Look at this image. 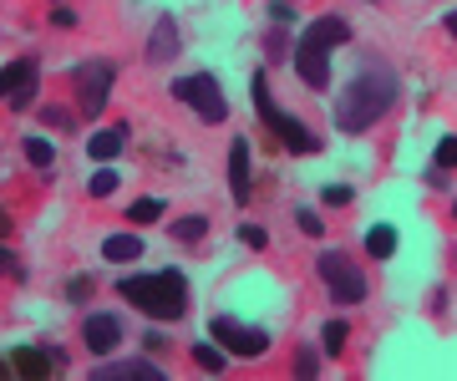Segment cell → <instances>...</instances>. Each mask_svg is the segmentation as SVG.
I'll list each match as a JSON object with an SVG mask.
<instances>
[{
  "instance_id": "4fadbf2b",
  "label": "cell",
  "mask_w": 457,
  "mask_h": 381,
  "mask_svg": "<svg viewBox=\"0 0 457 381\" xmlns=\"http://www.w3.org/2000/svg\"><path fill=\"white\" fill-rule=\"evenodd\" d=\"M11 366H16V377H31V381H41V377H51V351H36V346H16L11 351Z\"/></svg>"
},
{
  "instance_id": "9c48e42d",
  "label": "cell",
  "mask_w": 457,
  "mask_h": 381,
  "mask_svg": "<svg viewBox=\"0 0 457 381\" xmlns=\"http://www.w3.org/2000/svg\"><path fill=\"white\" fill-rule=\"evenodd\" d=\"M179 51H183L179 21H173V16H158V21H153V36H147V62H153V67H168Z\"/></svg>"
},
{
  "instance_id": "8fae6325",
  "label": "cell",
  "mask_w": 457,
  "mask_h": 381,
  "mask_svg": "<svg viewBox=\"0 0 457 381\" xmlns=\"http://www.w3.org/2000/svg\"><path fill=\"white\" fill-rule=\"evenodd\" d=\"M107 361V356H102ZM168 371L163 366H147V361H107V366H92V381H163Z\"/></svg>"
},
{
  "instance_id": "7c38bea8",
  "label": "cell",
  "mask_w": 457,
  "mask_h": 381,
  "mask_svg": "<svg viewBox=\"0 0 457 381\" xmlns=\"http://www.w3.org/2000/svg\"><path fill=\"white\" fill-rule=\"evenodd\" d=\"M228 188H234V203H249V143L245 137L228 143Z\"/></svg>"
},
{
  "instance_id": "3957f363",
  "label": "cell",
  "mask_w": 457,
  "mask_h": 381,
  "mask_svg": "<svg viewBox=\"0 0 457 381\" xmlns=\"http://www.w3.org/2000/svg\"><path fill=\"white\" fill-rule=\"evenodd\" d=\"M117 295L137 305L143 315L153 320H179L188 311V285H183V269H158V275H128V280H117Z\"/></svg>"
},
{
  "instance_id": "e0dca14e",
  "label": "cell",
  "mask_w": 457,
  "mask_h": 381,
  "mask_svg": "<svg viewBox=\"0 0 457 381\" xmlns=\"http://www.w3.org/2000/svg\"><path fill=\"white\" fill-rule=\"evenodd\" d=\"M366 249H371L376 260H392L396 254V229L392 224H371V229H366Z\"/></svg>"
},
{
  "instance_id": "5bb4252c",
  "label": "cell",
  "mask_w": 457,
  "mask_h": 381,
  "mask_svg": "<svg viewBox=\"0 0 457 381\" xmlns=\"http://www.w3.org/2000/svg\"><path fill=\"white\" fill-rule=\"evenodd\" d=\"M122 143H128V128H102V133H92V143H87V158H92V163H112L117 153H122Z\"/></svg>"
},
{
  "instance_id": "d6986e66",
  "label": "cell",
  "mask_w": 457,
  "mask_h": 381,
  "mask_svg": "<svg viewBox=\"0 0 457 381\" xmlns=\"http://www.w3.org/2000/svg\"><path fill=\"white\" fill-rule=\"evenodd\" d=\"M128 219H132V224H158V219H163V199H153V194H147V199L128 203Z\"/></svg>"
},
{
  "instance_id": "f546056e",
  "label": "cell",
  "mask_w": 457,
  "mask_h": 381,
  "mask_svg": "<svg viewBox=\"0 0 457 381\" xmlns=\"http://www.w3.org/2000/svg\"><path fill=\"white\" fill-rule=\"evenodd\" d=\"M0 275H16V280H26V265H21V260H16L5 244H0Z\"/></svg>"
},
{
  "instance_id": "cb8c5ba5",
  "label": "cell",
  "mask_w": 457,
  "mask_h": 381,
  "mask_svg": "<svg viewBox=\"0 0 457 381\" xmlns=\"http://www.w3.org/2000/svg\"><path fill=\"white\" fill-rule=\"evenodd\" d=\"M26 158H31L36 168H51L56 163V148H51L46 137H26Z\"/></svg>"
},
{
  "instance_id": "277c9868",
  "label": "cell",
  "mask_w": 457,
  "mask_h": 381,
  "mask_svg": "<svg viewBox=\"0 0 457 381\" xmlns=\"http://www.w3.org/2000/svg\"><path fill=\"white\" fill-rule=\"evenodd\" d=\"M249 92H254V112H260L264 133L279 137V143H285V153H315V148H320V143L311 137V128H305L300 117H290L285 107H275V97H270V77H264V71H254Z\"/></svg>"
},
{
  "instance_id": "9a60e30c",
  "label": "cell",
  "mask_w": 457,
  "mask_h": 381,
  "mask_svg": "<svg viewBox=\"0 0 457 381\" xmlns=\"http://www.w3.org/2000/svg\"><path fill=\"white\" fill-rule=\"evenodd\" d=\"M102 254H107L112 265H128V260H137V254H143V239H137V234H107Z\"/></svg>"
},
{
  "instance_id": "30bf717a",
  "label": "cell",
  "mask_w": 457,
  "mask_h": 381,
  "mask_svg": "<svg viewBox=\"0 0 457 381\" xmlns=\"http://www.w3.org/2000/svg\"><path fill=\"white\" fill-rule=\"evenodd\" d=\"M82 341H87V351H92V356H112L117 341H122V326H117V315H87Z\"/></svg>"
},
{
  "instance_id": "ffe728a7",
  "label": "cell",
  "mask_w": 457,
  "mask_h": 381,
  "mask_svg": "<svg viewBox=\"0 0 457 381\" xmlns=\"http://www.w3.org/2000/svg\"><path fill=\"white\" fill-rule=\"evenodd\" d=\"M194 361L198 366H204V371H209V377H219V371H224V351H219V346H209V341H198V346H194Z\"/></svg>"
},
{
  "instance_id": "f35d334b",
  "label": "cell",
  "mask_w": 457,
  "mask_h": 381,
  "mask_svg": "<svg viewBox=\"0 0 457 381\" xmlns=\"http://www.w3.org/2000/svg\"><path fill=\"white\" fill-rule=\"evenodd\" d=\"M453 219H457V203H453Z\"/></svg>"
},
{
  "instance_id": "e575fe53",
  "label": "cell",
  "mask_w": 457,
  "mask_h": 381,
  "mask_svg": "<svg viewBox=\"0 0 457 381\" xmlns=\"http://www.w3.org/2000/svg\"><path fill=\"white\" fill-rule=\"evenodd\" d=\"M270 16H275V21H295V11H290V0H275V5H270Z\"/></svg>"
},
{
  "instance_id": "44dd1931",
  "label": "cell",
  "mask_w": 457,
  "mask_h": 381,
  "mask_svg": "<svg viewBox=\"0 0 457 381\" xmlns=\"http://www.w3.org/2000/svg\"><path fill=\"white\" fill-rule=\"evenodd\" d=\"M87 194H92V199H112V194H117V173H112V168H97L92 183H87Z\"/></svg>"
},
{
  "instance_id": "ba28073f",
  "label": "cell",
  "mask_w": 457,
  "mask_h": 381,
  "mask_svg": "<svg viewBox=\"0 0 457 381\" xmlns=\"http://www.w3.org/2000/svg\"><path fill=\"white\" fill-rule=\"evenodd\" d=\"M209 335L228 351V356H264V351H270V331L245 326V320H228V315L209 320Z\"/></svg>"
},
{
  "instance_id": "4316f807",
  "label": "cell",
  "mask_w": 457,
  "mask_h": 381,
  "mask_svg": "<svg viewBox=\"0 0 457 381\" xmlns=\"http://www.w3.org/2000/svg\"><path fill=\"white\" fill-rule=\"evenodd\" d=\"M295 377H320V356H315L311 346L295 351Z\"/></svg>"
},
{
  "instance_id": "484cf974",
  "label": "cell",
  "mask_w": 457,
  "mask_h": 381,
  "mask_svg": "<svg viewBox=\"0 0 457 381\" xmlns=\"http://www.w3.org/2000/svg\"><path fill=\"white\" fill-rule=\"evenodd\" d=\"M295 229L311 234V239H326V224H320V214H311V209H295Z\"/></svg>"
},
{
  "instance_id": "d4e9b609",
  "label": "cell",
  "mask_w": 457,
  "mask_h": 381,
  "mask_svg": "<svg viewBox=\"0 0 457 381\" xmlns=\"http://www.w3.org/2000/svg\"><path fill=\"white\" fill-rule=\"evenodd\" d=\"M320 203H336V209H351V203H356V194H351V183H326V188H320Z\"/></svg>"
},
{
  "instance_id": "5b68a950",
  "label": "cell",
  "mask_w": 457,
  "mask_h": 381,
  "mask_svg": "<svg viewBox=\"0 0 457 381\" xmlns=\"http://www.w3.org/2000/svg\"><path fill=\"white\" fill-rule=\"evenodd\" d=\"M315 269H320V285H326V295L336 300V305H361V300L371 295L366 269H361L345 249H326V254L315 260Z\"/></svg>"
},
{
  "instance_id": "4dcf8cb0",
  "label": "cell",
  "mask_w": 457,
  "mask_h": 381,
  "mask_svg": "<svg viewBox=\"0 0 457 381\" xmlns=\"http://www.w3.org/2000/svg\"><path fill=\"white\" fill-rule=\"evenodd\" d=\"M5 102H11V107H16V112H26V107H31V102H36V82L16 87V92H11V97H5Z\"/></svg>"
},
{
  "instance_id": "7402d4cb",
  "label": "cell",
  "mask_w": 457,
  "mask_h": 381,
  "mask_svg": "<svg viewBox=\"0 0 457 381\" xmlns=\"http://www.w3.org/2000/svg\"><path fill=\"white\" fill-rule=\"evenodd\" d=\"M345 341H351V326L345 320H326V356H341Z\"/></svg>"
},
{
  "instance_id": "8992f818",
  "label": "cell",
  "mask_w": 457,
  "mask_h": 381,
  "mask_svg": "<svg viewBox=\"0 0 457 381\" xmlns=\"http://www.w3.org/2000/svg\"><path fill=\"white\" fill-rule=\"evenodd\" d=\"M168 92H173V97H179L183 107H194V112L204 117V122H209V128H219V122L228 117L224 87H219V77H213V71H194V77H179V82L168 87Z\"/></svg>"
},
{
  "instance_id": "74e56055",
  "label": "cell",
  "mask_w": 457,
  "mask_h": 381,
  "mask_svg": "<svg viewBox=\"0 0 457 381\" xmlns=\"http://www.w3.org/2000/svg\"><path fill=\"white\" fill-rule=\"evenodd\" d=\"M5 234H11V219H5V214H0V239H5Z\"/></svg>"
},
{
  "instance_id": "ac0fdd59",
  "label": "cell",
  "mask_w": 457,
  "mask_h": 381,
  "mask_svg": "<svg viewBox=\"0 0 457 381\" xmlns=\"http://www.w3.org/2000/svg\"><path fill=\"white\" fill-rule=\"evenodd\" d=\"M204 234H209V219H204V214H188V219L173 224V239H179V244H198Z\"/></svg>"
},
{
  "instance_id": "836d02e7",
  "label": "cell",
  "mask_w": 457,
  "mask_h": 381,
  "mask_svg": "<svg viewBox=\"0 0 457 381\" xmlns=\"http://www.w3.org/2000/svg\"><path fill=\"white\" fill-rule=\"evenodd\" d=\"M51 26H66V31H71V26H77V16H71L66 5H56V11H51Z\"/></svg>"
},
{
  "instance_id": "52a82bcc",
  "label": "cell",
  "mask_w": 457,
  "mask_h": 381,
  "mask_svg": "<svg viewBox=\"0 0 457 381\" xmlns=\"http://www.w3.org/2000/svg\"><path fill=\"white\" fill-rule=\"evenodd\" d=\"M71 82H77V107H82V117H102L107 112V97H112L117 67L107 56H92V62H82V67L71 71Z\"/></svg>"
},
{
  "instance_id": "d6a6232c",
  "label": "cell",
  "mask_w": 457,
  "mask_h": 381,
  "mask_svg": "<svg viewBox=\"0 0 457 381\" xmlns=\"http://www.w3.org/2000/svg\"><path fill=\"white\" fill-rule=\"evenodd\" d=\"M41 117H46L51 128H71V112H62V107H46Z\"/></svg>"
},
{
  "instance_id": "83f0119b",
  "label": "cell",
  "mask_w": 457,
  "mask_h": 381,
  "mask_svg": "<svg viewBox=\"0 0 457 381\" xmlns=\"http://www.w3.org/2000/svg\"><path fill=\"white\" fill-rule=\"evenodd\" d=\"M264 56H270V62H285V56H290V36L270 31V36H264Z\"/></svg>"
},
{
  "instance_id": "6da1fadb",
  "label": "cell",
  "mask_w": 457,
  "mask_h": 381,
  "mask_svg": "<svg viewBox=\"0 0 457 381\" xmlns=\"http://www.w3.org/2000/svg\"><path fill=\"white\" fill-rule=\"evenodd\" d=\"M396 102V71L371 62V67H361V77H351V87L341 92L336 102V128L341 133H366L371 122H381V112Z\"/></svg>"
},
{
  "instance_id": "2e32d148",
  "label": "cell",
  "mask_w": 457,
  "mask_h": 381,
  "mask_svg": "<svg viewBox=\"0 0 457 381\" xmlns=\"http://www.w3.org/2000/svg\"><path fill=\"white\" fill-rule=\"evenodd\" d=\"M41 71H36V62L26 56V62H11V67H0V97H11L16 87H26V82H36Z\"/></svg>"
},
{
  "instance_id": "603a6c76",
  "label": "cell",
  "mask_w": 457,
  "mask_h": 381,
  "mask_svg": "<svg viewBox=\"0 0 457 381\" xmlns=\"http://www.w3.org/2000/svg\"><path fill=\"white\" fill-rule=\"evenodd\" d=\"M92 290H97V280H92V275H71V280H66V300H71V305H87V300H92Z\"/></svg>"
},
{
  "instance_id": "8d00e7d4",
  "label": "cell",
  "mask_w": 457,
  "mask_h": 381,
  "mask_svg": "<svg viewBox=\"0 0 457 381\" xmlns=\"http://www.w3.org/2000/svg\"><path fill=\"white\" fill-rule=\"evenodd\" d=\"M442 26H447V36H457V11H453L447 21H442Z\"/></svg>"
},
{
  "instance_id": "1f68e13d",
  "label": "cell",
  "mask_w": 457,
  "mask_h": 381,
  "mask_svg": "<svg viewBox=\"0 0 457 381\" xmlns=\"http://www.w3.org/2000/svg\"><path fill=\"white\" fill-rule=\"evenodd\" d=\"M239 239H245L249 249H270V234H264L260 224H245V229H239Z\"/></svg>"
},
{
  "instance_id": "d590c367",
  "label": "cell",
  "mask_w": 457,
  "mask_h": 381,
  "mask_svg": "<svg viewBox=\"0 0 457 381\" xmlns=\"http://www.w3.org/2000/svg\"><path fill=\"white\" fill-rule=\"evenodd\" d=\"M5 377H16V366H11V356H0V381Z\"/></svg>"
},
{
  "instance_id": "f1b7e54d",
  "label": "cell",
  "mask_w": 457,
  "mask_h": 381,
  "mask_svg": "<svg viewBox=\"0 0 457 381\" xmlns=\"http://www.w3.org/2000/svg\"><path fill=\"white\" fill-rule=\"evenodd\" d=\"M432 163H442V168H457V133H447L437 143V153H432Z\"/></svg>"
},
{
  "instance_id": "7a4b0ae2",
  "label": "cell",
  "mask_w": 457,
  "mask_h": 381,
  "mask_svg": "<svg viewBox=\"0 0 457 381\" xmlns=\"http://www.w3.org/2000/svg\"><path fill=\"white\" fill-rule=\"evenodd\" d=\"M345 41H351V26L341 16H320L300 31V41H295V71H300V82L311 87V92H326L330 87V51L345 46Z\"/></svg>"
}]
</instances>
